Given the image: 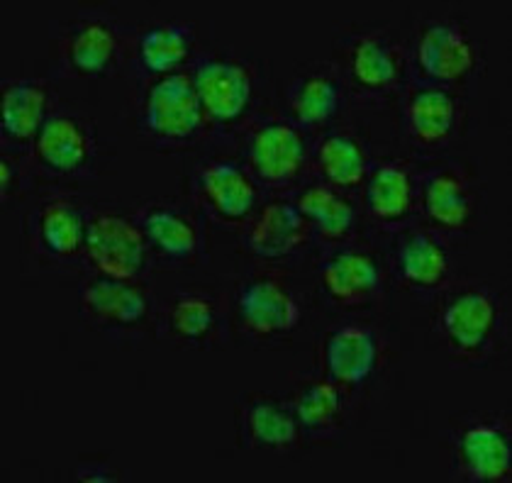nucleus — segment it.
Wrapping results in <instances>:
<instances>
[{
    "mask_svg": "<svg viewBox=\"0 0 512 483\" xmlns=\"http://www.w3.org/2000/svg\"><path fill=\"white\" fill-rule=\"evenodd\" d=\"M76 479H81V481H115V479H118V471L108 469V466H100V464H83Z\"/></svg>",
    "mask_w": 512,
    "mask_h": 483,
    "instance_id": "obj_32",
    "label": "nucleus"
},
{
    "mask_svg": "<svg viewBox=\"0 0 512 483\" xmlns=\"http://www.w3.org/2000/svg\"><path fill=\"white\" fill-rule=\"evenodd\" d=\"M298 210L305 215L310 225L317 227L325 240L342 242L352 235L356 225L354 205L344 196H339L330 186H313L300 196Z\"/></svg>",
    "mask_w": 512,
    "mask_h": 483,
    "instance_id": "obj_29",
    "label": "nucleus"
},
{
    "mask_svg": "<svg viewBox=\"0 0 512 483\" xmlns=\"http://www.w3.org/2000/svg\"><path fill=\"white\" fill-rule=\"evenodd\" d=\"M125 40L118 25L103 15H81L64 22L57 37L59 69L74 79H103L120 66Z\"/></svg>",
    "mask_w": 512,
    "mask_h": 483,
    "instance_id": "obj_5",
    "label": "nucleus"
},
{
    "mask_svg": "<svg viewBox=\"0 0 512 483\" xmlns=\"http://www.w3.org/2000/svg\"><path fill=\"white\" fill-rule=\"evenodd\" d=\"M205 120L230 127L249 113L254 103V74L244 61L232 57H205L193 74Z\"/></svg>",
    "mask_w": 512,
    "mask_h": 483,
    "instance_id": "obj_8",
    "label": "nucleus"
},
{
    "mask_svg": "<svg viewBox=\"0 0 512 483\" xmlns=\"http://www.w3.org/2000/svg\"><path fill=\"white\" fill-rule=\"evenodd\" d=\"M403 125L410 142L422 149H439L464 125L459 98L442 86H415L403 108Z\"/></svg>",
    "mask_w": 512,
    "mask_h": 483,
    "instance_id": "obj_20",
    "label": "nucleus"
},
{
    "mask_svg": "<svg viewBox=\"0 0 512 483\" xmlns=\"http://www.w3.org/2000/svg\"><path fill=\"white\" fill-rule=\"evenodd\" d=\"M239 440L247 449L291 452L300 444V425L293 405L269 393L244 396L237 405Z\"/></svg>",
    "mask_w": 512,
    "mask_h": 483,
    "instance_id": "obj_19",
    "label": "nucleus"
},
{
    "mask_svg": "<svg viewBox=\"0 0 512 483\" xmlns=\"http://www.w3.org/2000/svg\"><path fill=\"white\" fill-rule=\"evenodd\" d=\"M422 205L434 225L447 232H466L476 220L478 198L459 166H437L422 176Z\"/></svg>",
    "mask_w": 512,
    "mask_h": 483,
    "instance_id": "obj_21",
    "label": "nucleus"
},
{
    "mask_svg": "<svg viewBox=\"0 0 512 483\" xmlns=\"http://www.w3.org/2000/svg\"><path fill=\"white\" fill-rule=\"evenodd\" d=\"M166 325L178 342L186 347L208 349L222 340L225 332V315L220 303L210 293H181L171 301L166 310Z\"/></svg>",
    "mask_w": 512,
    "mask_h": 483,
    "instance_id": "obj_26",
    "label": "nucleus"
},
{
    "mask_svg": "<svg viewBox=\"0 0 512 483\" xmlns=\"http://www.w3.org/2000/svg\"><path fill=\"white\" fill-rule=\"evenodd\" d=\"M235 320L252 340H283L303 322V303L296 288L276 274H252L235 288Z\"/></svg>",
    "mask_w": 512,
    "mask_h": 483,
    "instance_id": "obj_4",
    "label": "nucleus"
},
{
    "mask_svg": "<svg viewBox=\"0 0 512 483\" xmlns=\"http://www.w3.org/2000/svg\"><path fill=\"white\" fill-rule=\"evenodd\" d=\"M417 64L427 79L444 86L466 81L478 66L471 35L454 20H432L417 40Z\"/></svg>",
    "mask_w": 512,
    "mask_h": 483,
    "instance_id": "obj_14",
    "label": "nucleus"
},
{
    "mask_svg": "<svg viewBox=\"0 0 512 483\" xmlns=\"http://www.w3.org/2000/svg\"><path fill=\"white\" fill-rule=\"evenodd\" d=\"M395 271L405 288L420 296H434L449 286L452 257L437 232L415 227L400 232L395 244Z\"/></svg>",
    "mask_w": 512,
    "mask_h": 483,
    "instance_id": "obj_18",
    "label": "nucleus"
},
{
    "mask_svg": "<svg viewBox=\"0 0 512 483\" xmlns=\"http://www.w3.org/2000/svg\"><path fill=\"white\" fill-rule=\"evenodd\" d=\"M193 196L210 218L222 225H242L259 203L256 181L232 159H208L191 181Z\"/></svg>",
    "mask_w": 512,
    "mask_h": 483,
    "instance_id": "obj_10",
    "label": "nucleus"
},
{
    "mask_svg": "<svg viewBox=\"0 0 512 483\" xmlns=\"http://www.w3.org/2000/svg\"><path fill=\"white\" fill-rule=\"evenodd\" d=\"M381 357V340L371 327L364 325H339L322 342L325 376L344 391L374 379Z\"/></svg>",
    "mask_w": 512,
    "mask_h": 483,
    "instance_id": "obj_16",
    "label": "nucleus"
},
{
    "mask_svg": "<svg viewBox=\"0 0 512 483\" xmlns=\"http://www.w3.org/2000/svg\"><path fill=\"white\" fill-rule=\"evenodd\" d=\"M415 205L413 174L400 161H381L366 181V208L378 225L393 227L408 220Z\"/></svg>",
    "mask_w": 512,
    "mask_h": 483,
    "instance_id": "obj_27",
    "label": "nucleus"
},
{
    "mask_svg": "<svg viewBox=\"0 0 512 483\" xmlns=\"http://www.w3.org/2000/svg\"><path fill=\"white\" fill-rule=\"evenodd\" d=\"M291 405L300 432L317 437V440L332 437L344 420V388L327 376L325 379H308L298 383Z\"/></svg>",
    "mask_w": 512,
    "mask_h": 483,
    "instance_id": "obj_28",
    "label": "nucleus"
},
{
    "mask_svg": "<svg viewBox=\"0 0 512 483\" xmlns=\"http://www.w3.org/2000/svg\"><path fill=\"white\" fill-rule=\"evenodd\" d=\"M434 332L449 359L466 366L486 364L505 342L503 301L481 283L456 288L439 305Z\"/></svg>",
    "mask_w": 512,
    "mask_h": 483,
    "instance_id": "obj_1",
    "label": "nucleus"
},
{
    "mask_svg": "<svg viewBox=\"0 0 512 483\" xmlns=\"http://www.w3.org/2000/svg\"><path fill=\"white\" fill-rule=\"evenodd\" d=\"M49 91L40 79H10L3 86V137L13 147L35 144L47 120Z\"/></svg>",
    "mask_w": 512,
    "mask_h": 483,
    "instance_id": "obj_25",
    "label": "nucleus"
},
{
    "mask_svg": "<svg viewBox=\"0 0 512 483\" xmlns=\"http://www.w3.org/2000/svg\"><path fill=\"white\" fill-rule=\"evenodd\" d=\"M32 157L49 176H59V179L86 176L96 161L93 127L79 115H49L35 144H32Z\"/></svg>",
    "mask_w": 512,
    "mask_h": 483,
    "instance_id": "obj_11",
    "label": "nucleus"
},
{
    "mask_svg": "<svg viewBox=\"0 0 512 483\" xmlns=\"http://www.w3.org/2000/svg\"><path fill=\"white\" fill-rule=\"evenodd\" d=\"M293 120L305 127H325L342 113L344 86L330 69H305L291 81L286 93Z\"/></svg>",
    "mask_w": 512,
    "mask_h": 483,
    "instance_id": "obj_24",
    "label": "nucleus"
},
{
    "mask_svg": "<svg viewBox=\"0 0 512 483\" xmlns=\"http://www.w3.org/2000/svg\"><path fill=\"white\" fill-rule=\"evenodd\" d=\"M327 296L347 308L374 303L383 291V271L376 257L356 247H337L317 264Z\"/></svg>",
    "mask_w": 512,
    "mask_h": 483,
    "instance_id": "obj_17",
    "label": "nucleus"
},
{
    "mask_svg": "<svg viewBox=\"0 0 512 483\" xmlns=\"http://www.w3.org/2000/svg\"><path fill=\"white\" fill-rule=\"evenodd\" d=\"M79 308L88 325L113 340L142 337L152 322L154 298L139 281L93 276L81 286Z\"/></svg>",
    "mask_w": 512,
    "mask_h": 483,
    "instance_id": "obj_3",
    "label": "nucleus"
},
{
    "mask_svg": "<svg viewBox=\"0 0 512 483\" xmlns=\"http://www.w3.org/2000/svg\"><path fill=\"white\" fill-rule=\"evenodd\" d=\"M0 174H3V198L5 201H15L18 193H22V186H25V171H22L20 159L5 154L3 166H0Z\"/></svg>",
    "mask_w": 512,
    "mask_h": 483,
    "instance_id": "obj_31",
    "label": "nucleus"
},
{
    "mask_svg": "<svg viewBox=\"0 0 512 483\" xmlns=\"http://www.w3.org/2000/svg\"><path fill=\"white\" fill-rule=\"evenodd\" d=\"M135 222L142 230L149 254L164 266L191 269V266L203 264V232L193 215H188L183 208L164 201H152L142 205Z\"/></svg>",
    "mask_w": 512,
    "mask_h": 483,
    "instance_id": "obj_9",
    "label": "nucleus"
},
{
    "mask_svg": "<svg viewBox=\"0 0 512 483\" xmlns=\"http://www.w3.org/2000/svg\"><path fill=\"white\" fill-rule=\"evenodd\" d=\"M139 130L161 147H188L205 127L203 105L186 74L161 76L149 83L139 103Z\"/></svg>",
    "mask_w": 512,
    "mask_h": 483,
    "instance_id": "obj_2",
    "label": "nucleus"
},
{
    "mask_svg": "<svg viewBox=\"0 0 512 483\" xmlns=\"http://www.w3.org/2000/svg\"><path fill=\"white\" fill-rule=\"evenodd\" d=\"M247 152L256 179L274 188L296 183L308 161V147L300 130L281 118L261 120L249 135Z\"/></svg>",
    "mask_w": 512,
    "mask_h": 483,
    "instance_id": "obj_13",
    "label": "nucleus"
},
{
    "mask_svg": "<svg viewBox=\"0 0 512 483\" xmlns=\"http://www.w3.org/2000/svg\"><path fill=\"white\" fill-rule=\"evenodd\" d=\"M310 240V222L298 205L271 203L256 215L247 244L261 259H286L300 252Z\"/></svg>",
    "mask_w": 512,
    "mask_h": 483,
    "instance_id": "obj_22",
    "label": "nucleus"
},
{
    "mask_svg": "<svg viewBox=\"0 0 512 483\" xmlns=\"http://www.w3.org/2000/svg\"><path fill=\"white\" fill-rule=\"evenodd\" d=\"M454 474L476 483L505 481L512 466L510 427L503 418L473 415L452 432Z\"/></svg>",
    "mask_w": 512,
    "mask_h": 483,
    "instance_id": "obj_6",
    "label": "nucleus"
},
{
    "mask_svg": "<svg viewBox=\"0 0 512 483\" xmlns=\"http://www.w3.org/2000/svg\"><path fill=\"white\" fill-rule=\"evenodd\" d=\"M344 69L356 91L369 98H386L400 86L405 54L391 32H356L344 42Z\"/></svg>",
    "mask_w": 512,
    "mask_h": 483,
    "instance_id": "obj_12",
    "label": "nucleus"
},
{
    "mask_svg": "<svg viewBox=\"0 0 512 483\" xmlns=\"http://www.w3.org/2000/svg\"><path fill=\"white\" fill-rule=\"evenodd\" d=\"M86 257L100 276L137 281L147 269L149 247L137 222L103 210L88 218Z\"/></svg>",
    "mask_w": 512,
    "mask_h": 483,
    "instance_id": "obj_7",
    "label": "nucleus"
},
{
    "mask_svg": "<svg viewBox=\"0 0 512 483\" xmlns=\"http://www.w3.org/2000/svg\"><path fill=\"white\" fill-rule=\"evenodd\" d=\"M317 164L327 181L339 188L361 186L369 176V157L364 144L349 132H332L317 149Z\"/></svg>",
    "mask_w": 512,
    "mask_h": 483,
    "instance_id": "obj_30",
    "label": "nucleus"
},
{
    "mask_svg": "<svg viewBox=\"0 0 512 483\" xmlns=\"http://www.w3.org/2000/svg\"><path fill=\"white\" fill-rule=\"evenodd\" d=\"M88 215L69 198H52L27 218V242L42 259L71 262L86 254Z\"/></svg>",
    "mask_w": 512,
    "mask_h": 483,
    "instance_id": "obj_15",
    "label": "nucleus"
},
{
    "mask_svg": "<svg viewBox=\"0 0 512 483\" xmlns=\"http://www.w3.org/2000/svg\"><path fill=\"white\" fill-rule=\"evenodd\" d=\"M196 49V30L181 20L152 22L139 30L135 40V54L144 74L171 76L178 74L183 64L191 59Z\"/></svg>",
    "mask_w": 512,
    "mask_h": 483,
    "instance_id": "obj_23",
    "label": "nucleus"
}]
</instances>
